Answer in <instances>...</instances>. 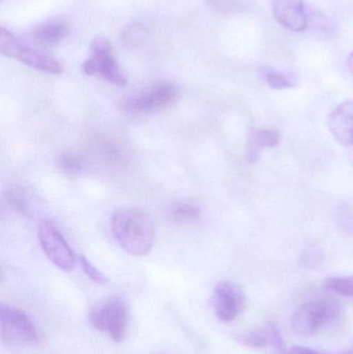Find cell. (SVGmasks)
I'll list each match as a JSON object with an SVG mask.
<instances>
[{"label":"cell","instance_id":"cell-1","mask_svg":"<svg viewBox=\"0 0 353 354\" xmlns=\"http://www.w3.org/2000/svg\"><path fill=\"white\" fill-rule=\"evenodd\" d=\"M111 230L122 249L133 256L147 255L155 243V223L151 216L140 208L115 210L111 216Z\"/></svg>","mask_w":353,"mask_h":354},{"label":"cell","instance_id":"cell-2","mask_svg":"<svg viewBox=\"0 0 353 354\" xmlns=\"http://www.w3.org/2000/svg\"><path fill=\"white\" fill-rule=\"evenodd\" d=\"M341 309L334 299H321L308 301L294 311L292 328L300 337H311L323 326H329L339 319Z\"/></svg>","mask_w":353,"mask_h":354},{"label":"cell","instance_id":"cell-3","mask_svg":"<svg viewBox=\"0 0 353 354\" xmlns=\"http://www.w3.org/2000/svg\"><path fill=\"white\" fill-rule=\"evenodd\" d=\"M0 52L6 57L18 60L29 68L48 74L60 75L64 71L61 64L55 58L24 43L4 27H1L0 31Z\"/></svg>","mask_w":353,"mask_h":354},{"label":"cell","instance_id":"cell-4","mask_svg":"<svg viewBox=\"0 0 353 354\" xmlns=\"http://www.w3.org/2000/svg\"><path fill=\"white\" fill-rule=\"evenodd\" d=\"M82 70L88 76L101 77L117 86H124L128 82L116 60L111 43L104 37H97L91 41L90 54L83 62Z\"/></svg>","mask_w":353,"mask_h":354},{"label":"cell","instance_id":"cell-5","mask_svg":"<svg viewBox=\"0 0 353 354\" xmlns=\"http://www.w3.org/2000/svg\"><path fill=\"white\" fill-rule=\"evenodd\" d=\"M89 322L99 332L109 334L112 340L122 342L128 330V305L122 297L114 295L91 310Z\"/></svg>","mask_w":353,"mask_h":354},{"label":"cell","instance_id":"cell-6","mask_svg":"<svg viewBox=\"0 0 353 354\" xmlns=\"http://www.w3.org/2000/svg\"><path fill=\"white\" fill-rule=\"evenodd\" d=\"M37 236L41 250L56 268L66 272L74 270L77 261L76 255L53 223L50 221L41 222Z\"/></svg>","mask_w":353,"mask_h":354},{"label":"cell","instance_id":"cell-7","mask_svg":"<svg viewBox=\"0 0 353 354\" xmlns=\"http://www.w3.org/2000/svg\"><path fill=\"white\" fill-rule=\"evenodd\" d=\"M1 339L10 345H35L39 341L37 330L30 318L16 308L0 306Z\"/></svg>","mask_w":353,"mask_h":354},{"label":"cell","instance_id":"cell-8","mask_svg":"<svg viewBox=\"0 0 353 354\" xmlns=\"http://www.w3.org/2000/svg\"><path fill=\"white\" fill-rule=\"evenodd\" d=\"M178 91L175 85L168 82L157 83L138 95L128 97L124 103L126 110L134 113L167 109L175 103Z\"/></svg>","mask_w":353,"mask_h":354},{"label":"cell","instance_id":"cell-9","mask_svg":"<svg viewBox=\"0 0 353 354\" xmlns=\"http://www.w3.org/2000/svg\"><path fill=\"white\" fill-rule=\"evenodd\" d=\"M213 307L221 322H233L246 308L244 291L238 284L230 281L218 283L213 289Z\"/></svg>","mask_w":353,"mask_h":354},{"label":"cell","instance_id":"cell-10","mask_svg":"<svg viewBox=\"0 0 353 354\" xmlns=\"http://www.w3.org/2000/svg\"><path fill=\"white\" fill-rule=\"evenodd\" d=\"M271 3L276 20L284 28L294 32L306 30L309 17L303 0H271Z\"/></svg>","mask_w":353,"mask_h":354},{"label":"cell","instance_id":"cell-11","mask_svg":"<svg viewBox=\"0 0 353 354\" xmlns=\"http://www.w3.org/2000/svg\"><path fill=\"white\" fill-rule=\"evenodd\" d=\"M327 126L340 145L353 149V101L340 104L330 114Z\"/></svg>","mask_w":353,"mask_h":354},{"label":"cell","instance_id":"cell-12","mask_svg":"<svg viewBox=\"0 0 353 354\" xmlns=\"http://www.w3.org/2000/svg\"><path fill=\"white\" fill-rule=\"evenodd\" d=\"M68 33L66 23L60 20H50L41 23L31 29L29 39L39 46H53L66 39Z\"/></svg>","mask_w":353,"mask_h":354},{"label":"cell","instance_id":"cell-13","mask_svg":"<svg viewBox=\"0 0 353 354\" xmlns=\"http://www.w3.org/2000/svg\"><path fill=\"white\" fill-rule=\"evenodd\" d=\"M279 133L275 130H253L247 145L246 158L249 163H255L265 147H277Z\"/></svg>","mask_w":353,"mask_h":354},{"label":"cell","instance_id":"cell-14","mask_svg":"<svg viewBox=\"0 0 353 354\" xmlns=\"http://www.w3.org/2000/svg\"><path fill=\"white\" fill-rule=\"evenodd\" d=\"M261 78L273 89L292 88L296 84V78L294 75L271 68H263Z\"/></svg>","mask_w":353,"mask_h":354},{"label":"cell","instance_id":"cell-15","mask_svg":"<svg viewBox=\"0 0 353 354\" xmlns=\"http://www.w3.org/2000/svg\"><path fill=\"white\" fill-rule=\"evenodd\" d=\"M269 339H271V326H269V324L267 326L249 330V332L238 337V341H240L242 345L254 349L267 348Z\"/></svg>","mask_w":353,"mask_h":354},{"label":"cell","instance_id":"cell-16","mask_svg":"<svg viewBox=\"0 0 353 354\" xmlns=\"http://www.w3.org/2000/svg\"><path fill=\"white\" fill-rule=\"evenodd\" d=\"M201 208L196 204L178 203L170 209V216L176 222L188 223L200 218Z\"/></svg>","mask_w":353,"mask_h":354},{"label":"cell","instance_id":"cell-17","mask_svg":"<svg viewBox=\"0 0 353 354\" xmlns=\"http://www.w3.org/2000/svg\"><path fill=\"white\" fill-rule=\"evenodd\" d=\"M6 199L15 209L22 212L23 214H28L30 204H29L28 196L22 187H15V185L8 187L6 192Z\"/></svg>","mask_w":353,"mask_h":354},{"label":"cell","instance_id":"cell-18","mask_svg":"<svg viewBox=\"0 0 353 354\" xmlns=\"http://www.w3.org/2000/svg\"><path fill=\"white\" fill-rule=\"evenodd\" d=\"M325 288L342 297H353V276L327 279Z\"/></svg>","mask_w":353,"mask_h":354},{"label":"cell","instance_id":"cell-19","mask_svg":"<svg viewBox=\"0 0 353 354\" xmlns=\"http://www.w3.org/2000/svg\"><path fill=\"white\" fill-rule=\"evenodd\" d=\"M335 221L338 228L344 233L352 236L353 235V212L350 206L341 204L335 212Z\"/></svg>","mask_w":353,"mask_h":354},{"label":"cell","instance_id":"cell-20","mask_svg":"<svg viewBox=\"0 0 353 354\" xmlns=\"http://www.w3.org/2000/svg\"><path fill=\"white\" fill-rule=\"evenodd\" d=\"M58 163H59V167L66 174H72V176L80 174L83 169L82 162H81L80 158L72 155V153H64V155H62L59 160H58Z\"/></svg>","mask_w":353,"mask_h":354},{"label":"cell","instance_id":"cell-21","mask_svg":"<svg viewBox=\"0 0 353 354\" xmlns=\"http://www.w3.org/2000/svg\"><path fill=\"white\" fill-rule=\"evenodd\" d=\"M79 263H80L81 268H82L84 274H86L91 281L99 285L108 283V279L106 278L105 274H104L101 270H97L85 256H80V257H79Z\"/></svg>","mask_w":353,"mask_h":354},{"label":"cell","instance_id":"cell-22","mask_svg":"<svg viewBox=\"0 0 353 354\" xmlns=\"http://www.w3.org/2000/svg\"><path fill=\"white\" fill-rule=\"evenodd\" d=\"M97 151L103 156V158L110 160V161L120 162L124 159V153L120 151V147H115L114 143H111L110 141H104L97 145Z\"/></svg>","mask_w":353,"mask_h":354},{"label":"cell","instance_id":"cell-23","mask_svg":"<svg viewBox=\"0 0 353 354\" xmlns=\"http://www.w3.org/2000/svg\"><path fill=\"white\" fill-rule=\"evenodd\" d=\"M269 326H271V339H269L267 348L271 349L273 354H288L285 345H284L283 338H282L276 324L271 322Z\"/></svg>","mask_w":353,"mask_h":354},{"label":"cell","instance_id":"cell-24","mask_svg":"<svg viewBox=\"0 0 353 354\" xmlns=\"http://www.w3.org/2000/svg\"><path fill=\"white\" fill-rule=\"evenodd\" d=\"M288 354H321L318 351L313 349L307 348L303 346H294L288 351Z\"/></svg>","mask_w":353,"mask_h":354},{"label":"cell","instance_id":"cell-25","mask_svg":"<svg viewBox=\"0 0 353 354\" xmlns=\"http://www.w3.org/2000/svg\"><path fill=\"white\" fill-rule=\"evenodd\" d=\"M348 70H350V74L353 76V52L350 54V57L347 59Z\"/></svg>","mask_w":353,"mask_h":354},{"label":"cell","instance_id":"cell-26","mask_svg":"<svg viewBox=\"0 0 353 354\" xmlns=\"http://www.w3.org/2000/svg\"><path fill=\"white\" fill-rule=\"evenodd\" d=\"M336 354H353V351H342V353H338Z\"/></svg>","mask_w":353,"mask_h":354}]
</instances>
